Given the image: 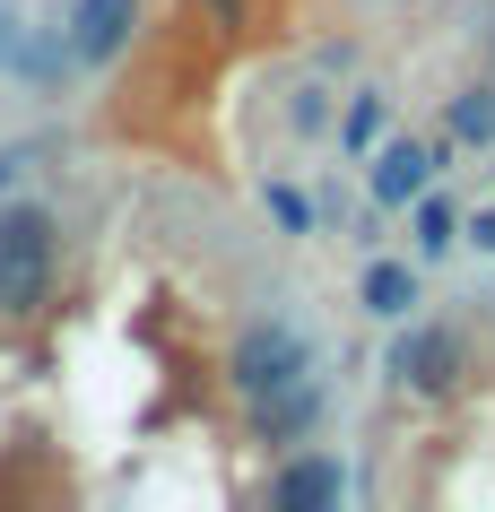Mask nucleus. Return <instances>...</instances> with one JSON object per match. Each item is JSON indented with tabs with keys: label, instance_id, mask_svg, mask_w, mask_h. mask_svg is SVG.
Returning a JSON list of instances; mask_svg holds the SVG:
<instances>
[{
	"label": "nucleus",
	"instance_id": "f257e3e1",
	"mask_svg": "<svg viewBox=\"0 0 495 512\" xmlns=\"http://www.w3.org/2000/svg\"><path fill=\"white\" fill-rule=\"evenodd\" d=\"M53 252H61V226L44 200L0 209V322H35L53 304Z\"/></svg>",
	"mask_w": 495,
	"mask_h": 512
},
{
	"label": "nucleus",
	"instance_id": "f03ea898",
	"mask_svg": "<svg viewBox=\"0 0 495 512\" xmlns=\"http://www.w3.org/2000/svg\"><path fill=\"white\" fill-rule=\"evenodd\" d=\"M313 374V339H304L296 322H244L235 330V348H226V382L244 391V400H261V391H287V382Z\"/></svg>",
	"mask_w": 495,
	"mask_h": 512
},
{
	"label": "nucleus",
	"instance_id": "7ed1b4c3",
	"mask_svg": "<svg viewBox=\"0 0 495 512\" xmlns=\"http://www.w3.org/2000/svg\"><path fill=\"white\" fill-rule=\"evenodd\" d=\"M461 374H469V348H461V330H443V322L409 330V339L391 348V382H400V391H417V400L461 391Z\"/></svg>",
	"mask_w": 495,
	"mask_h": 512
},
{
	"label": "nucleus",
	"instance_id": "20e7f679",
	"mask_svg": "<svg viewBox=\"0 0 495 512\" xmlns=\"http://www.w3.org/2000/svg\"><path fill=\"white\" fill-rule=\"evenodd\" d=\"M131 27H139V0H79L70 9V61L79 70H113V61L131 53Z\"/></svg>",
	"mask_w": 495,
	"mask_h": 512
},
{
	"label": "nucleus",
	"instance_id": "39448f33",
	"mask_svg": "<svg viewBox=\"0 0 495 512\" xmlns=\"http://www.w3.org/2000/svg\"><path fill=\"white\" fill-rule=\"evenodd\" d=\"M339 495H348V469H339L330 452H304V460H287V469L270 478L278 512H322V504H339Z\"/></svg>",
	"mask_w": 495,
	"mask_h": 512
},
{
	"label": "nucleus",
	"instance_id": "423d86ee",
	"mask_svg": "<svg viewBox=\"0 0 495 512\" xmlns=\"http://www.w3.org/2000/svg\"><path fill=\"white\" fill-rule=\"evenodd\" d=\"M313 417H322V382L261 391V400H252V443H296V434H313Z\"/></svg>",
	"mask_w": 495,
	"mask_h": 512
},
{
	"label": "nucleus",
	"instance_id": "0eeeda50",
	"mask_svg": "<svg viewBox=\"0 0 495 512\" xmlns=\"http://www.w3.org/2000/svg\"><path fill=\"white\" fill-rule=\"evenodd\" d=\"M426 174H435V148H417V139H391L383 165H374V200H383V209H409L417 191H426Z\"/></svg>",
	"mask_w": 495,
	"mask_h": 512
},
{
	"label": "nucleus",
	"instance_id": "6e6552de",
	"mask_svg": "<svg viewBox=\"0 0 495 512\" xmlns=\"http://www.w3.org/2000/svg\"><path fill=\"white\" fill-rule=\"evenodd\" d=\"M409 304H417V270H400V261H374V270H365V313L400 322Z\"/></svg>",
	"mask_w": 495,
	"mask_h": 512
},
{
	"label": "nucleus",
	"instance_id": "1a4fd4ad",
	"mask_svg": "<svg viewBox=\"0 0 495 512\" xmlns=\"http://www.w3.org/2000/svg\"><path fill=\"white\" fill-rule=\"evenodd\" d=\"M383 122H391V113H383V96H374V87H365L357 105H348V131H339V148H348V157H365V148H374V139H383Z\"/></svg>",
	"mask_w": 495,
	"mask_h": 512
},
{
	"label": "nucleus",
	"instance_id": "9d476101",
	"mask_svg": "<svg viewBox=\"0 0 495 512\" xmlns=\"http://www.w3.org/2000/svg\"><path fill=\"white\" fill-rule=\"evenodd\" d=\"M452 131L461 139H495V87H469L461 105H452Z\"/></svg>",
	"mask_w": 495,
	"mask_h": 512
},
{
	"label": "nucleus",
	"instance_id": "9b49d317",
	"mask_svg": "<svg viewBox=\"0 0 495 512\" xmlns=\"http://www.w3.org/2000/svg\"><path fill=\"white\" fill-rule=\"evenodd\" d=\"M452 235H461V217H452V200H417V252H443Z\"/></svg>",
	"mask_w": 495,
	"mask_h": 512
},
{
	"label": "nucleus",
	"instance_id": "f8f14e48",
	"mask_svg": "<svg viewBox=\"0 0 495 512\" xmlns=\"http://www.w3.org/2000/svg\"><path fill=\"white\" fill-rule=\"evenodd\" d=\"M261 200H270V217L287 226V235H313V209H304V191H296V183H270Z\"/></svg>",
	"mask_w": 495,
	"mask_h": 512
},
{
	"label": "nucleus",
	"instance_id": "ddd939ff",
	"mask_svg": "<svg viewBox=\"0 0 495 512\" xmlns=\"http://www.w3.org/2000/svg\"><path fill=\"white\" fill-rule=\"evenodd\" d=\"M18 53H27V27H18V9H0V70H18Z\"/></svg>",
	"mask_w": 495,
	"mask_h": 512
},
{
	"label": "nucleus",
	"instance_id": "4468645a",
	"mask_svg": "<svg viewBox=\"0 0 495 512\" xmlns=\"http://www.w3.org/2000/svg\"><path fill=\"white\" fill-rule=\"evenodd\" d=\"M322 87H304V96H296V105H287V122H296V131H322Z\"/></svg>",
	"mask_w": 495,
	"mask_h": 512
},
{
	"label": "nucleus",
	"instance_id": "2eb2a0df",
	"mask_svg": "<svg viewBox=\"0 0 495 512\" xmlns=\"http://www.w3.org/2000/svg\"><path fill=\"white\" fill-rule=\"evenodd\" d=\"M18 174H27V148H0V191L18 183Z\"/></svg>",
	"mask_w": 495,
	"mask_h": 512
},
{
	"label": "nucleus",
	"instance_id": "dca6fc26",
	"mask_svg": "<svg viewBox=\"0 0 495 512\" xmlns=\"http://www.w3.org/2000/svg\"><path fill=\"white\" fill-rule=\"evenodd\" d=\"M469 243H487V252H495V209H487V217H469Z\"/></svg>",
	"mask_w": 495,
	"mask_h": 512
},
{
	"label": "nucleus",
	"instance_id": "f3484780",
	"mask_svg": "<svg viewBox=\"0 0 495 512\" xmlns=\"http://www.w3.org/2000/svg\"><path fill=\"white\" fill-rule=\"evenodd\" d=\"M209 9H218V18H226V27H235V18H244V0H209Z\"/></svg>",
	"mask_w": 495,
	"mask_h": 512
}]
</instances>
